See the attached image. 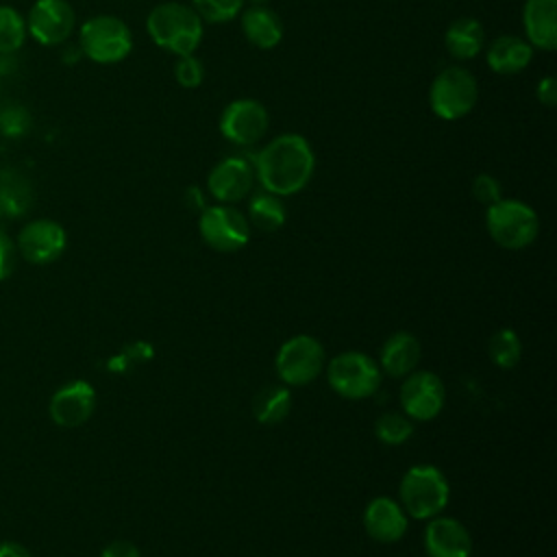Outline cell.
Returning a JSON list of instances; mask_svg holds the SVG:
<instances>
[{"instance_id":"6da1fadb","label":"cell","mask_w":557,"mask_h":557,"mask_svg":"<svg viewBox=\"0 0 557 557\" xmlns=\"http://www.w3.org/2000/svg\"><path fill=\"white\" fill-rule=\"evenodd\" d=\"M252 170L265 191L285 198L309 185L315 170V154L302 135L283 133L257 152Z\"/></svg>"},{"instance_id":"7a4b0ae2","label":"cell","mask_w":557,"mask_h":557,"mask_svg":"<svg viewBox=\"0 0 557 557\" xmlns=\"http://www.w3.org/2000/svg\"><path fill=\"white\" fill-rule=\"evenodd\" d=\"M146 30L150 39L176 54H191L202 41V17L194 11V7L183 2H161L146 17Z\"/></svg>"},{"instance_id":"3957f363","label":"cell","mask_w":557,"mask_h":557,"mask_svg":"<svg viewBox=\"0 0 557 557\" xmlns=\"http://www.w3.org/2000/svg\"><path fill=\"white\" fill-rule=\"evenodd\" d=\"M450 498L444 472L431 463L411 466L398 485V503L409 518L431 520L440 516Z\"/></svg>"},{"instance_id":"277c9868","label":"cell","mask_w":557,"mask_h":557,"mask_svg":"<svg viewBox=\"0 0 557 557\" xmlns=\"http://www.w3.org/2000/svg\"><path fill=\"white\" fill-rule=\"evenodd\" d=\"M490 237L505 250L531 246L540 233V218L533 207L516 198H500L485 211Z\"/></svg>"},{"instance_id":"5b68a950","label":"cell","mask_w":557,"mask_h":557,"mask_svg":"<svg viewBox=\"0 0 557 557\" xmlns=\"http://www.w3.org/2000/svg\"><path fill=\"white\" fill-rule=\"evenodd\" d=\"M78 48L94 63H117L133 50V33L117 15H94L78 28Z\"/></svg>"},{"instance_id":"8992f818","label":"cell","mask_w":557,"mask_h":557,"mask_svg":"<svg viewBox=\"0 0 557 557\" xmlns=\"http://www.w3.org/2000/svg\"><path fill=\"white\" fill-rule=\"evenodd\" d=\"M383 372L379 361L361 350H344L326 366V381L331 389L348 400H363L379 392Z\"/></svg>"},{"instance_id":"52a82bcc","label":"cell","mask_w":557,"mask_h":557,"mask_svg":"<svg viewBox=\"0 0 557 557\" xmlns=\"http://www.w3.org/2000/svg\"><path fill=\"white\" fill-rule=\"evenodd\" d=\"M479 100V85L470 70L461 65L444 67L429 87V107L442 120L468 115Z\"/></svg>"},{"instance_id":"ba28073f","label":"cell","mask_w":557,"mask_h":557,"mask_svg":"<svg viewBox=\"0 0 557 557\" xmlns=\"http://www.w3.org/2000/svg\"><path fill=\"white\" fill-rule=\"evenodd\" d=\"M324 361L326 352L320 339L307 333H298L281 344L274 357V370L287 387H302L320 376Z\"/></svg>"},{"instance_id":"9c48e42d","label":"cell","mask_w":557,"mask_h":557,"mask_svg":"<svg viewBox=\"0 0 557 557\" xmlns=\"http://www.w3.org/2000/svg\"><path fill=\"white\" fill-rule=\"evenodd\" d=\"M198 231L202 242L218 252H237L250 239V224L244 211L233 205H211L200 211Z\"/></svg>"},{"instance_id":"30bf717a","label":"cell","mask_w":557,"mask_h":557,"mask_svg":"<svg viewBox=\"0 0 557 557\" xmlns=\"http://www.w3.org/2000/svg\"><path fill=\"white\" fill-rule=\"evenodd\" d=\"M398 398L405 416L418 422H429L444 409L446 387L435 372L413 370L403 379Z\"/></svg>"},{"instance_id":"8fae6325","label":"cell","mask_w":557,"mask_h":557,"mask_svg":"<svg viewBox=\"0 0 557 557\" xmlns=\"http://www.w3.org/2000/svg\"><path fill=\"white\" fill-rule=\"evenodd\" d=\"M24 20L28 35L41 46L67 41L76 26V13L67 0H35Z\"/></svg>"},{"instance_id":"7c38bea8","label":"cell","mask_w":557,"mask_h":557,"mask_svg":"<svg viewBox=\"0 0 557 557\" xmlns=\"http://www.w3.org/2000/svg\"><path fill=\"white\" fill-rule=\"evenodd\" d=\"M270 124L268 109L255 98H237L228 102L220 115V133L237 146L257 144Z\"/></svg>"},{"instance_id":"4fadbf2b","label":"cell","mask_w":557,"mask_h":557,"mask_svg":"<svg viewBox=\"0 0 557 557\" xmlns=\"http://www.w3.org/2000/svg\"><path fill=\"white\" fill-rule=\"evenodd\" d=\"M17 252L33 265H46L57 261L65 246H67V233L65 228L50 218L30 220L20 228L17 235Z\"/></svg>"},{"instance_id":"5bb4252c","label":"cell","mask_w":557,"mask_h":557,"mask_svg":"<svg viewBox=\"0 0 557 557\" xmlns=\"http://www.w3.org/2000/svg\"><path fill=\"white\" fill-rule=\"evenodd\" d=\"M96 409V389L87 381H70L61 385L48 405L50 418L61 429H76L85 424Z\"/></svg>"},{"instance_id":"9a60e30c","label":"cell","mask_w":557,"mask_h":557,"mask_svg":"<svg viewBox=\"0 0 557 557\" xmlns=\"http://www.w3.org/2000/svg\"><path fill=\"white\" fill-rule=\"evenodd\" d=\"M252 183L255 170L250 161L242 157H226L218 161L207 176L209 194L222 205H235L244 200L252 191Z\"/></svg>"},{"instance_id":"2e32d148","label":"cell","mask_w":557,"mask_h":557,"mask_svg":"<svg viewBox=\"0 0 557 557\" xmlns=\"http://www.w3.org/2000/svg\"><path fill=\"white\" fill-rule=\"evenodd\" d=\"M409 516L392 496H374L363 509L366 533L379 544H394L407 533Z\"/></svg>"},{"instance_id":"e0dca14e","label":"cell","mask_w":557,"mask_h":557,"mask_svg":"<svg viewBox=\"0 0 557 557\" xmlns=\"http://www.w3.org/2000/svg\"><path fill=\"white\" fill-rule=\"evenodd\" d=\"M424 550L429 557H470V531L457 518L435 516L424 529Z\"/></svg>"},{"instance_id":"ac0fdd59","label":"cell","mask_w":557,"mask_h":557,"mask_svg":"<svg viewBox=\"0 0 557 557\" xmlns=\"http://www.w3.org/2000/svg\"><path fill=\"white\" fill-rule=\"evenodd\" d=\"M420 355L422 346L418 337L409 331H396L381 346L379 368L392 379H405L409 372L418 368Z\"/></svg>"},{"instance_id":"d6986e66","label":"cell","mask_w":557,"mask_h":557,"mask_svg":"<svg viewBox=\"0 0 557 557\" xmlns=\"http://www.w3.org/2000/svg\"><path fill=\"white\" fill-rule=\"evenodd\" d=\"M527 41L550 52L557 48V0H527L522 9Z\"/></svg>"},{"instance_id":"ffe728a7","label":"cell","mask_w":557,"mask_h":557,"mask_svg":"<svg viewBox=\"0 0 557 557\" xmlns=\"http://www.w3.org/2000/svg\"><path fill=\"white\" fill-rule=\"evenodd\" d=\"M533 59V46L518 35H500L487 48V65L496 74H520Z\"/></svg>"},{"instance_id":"44dd1931","label":"cell","mask_w":557,"mask_h":557,"mask_svg":"<svg viewBox=\"0 0 557 557\" xmlns=\"http://www.w3.org/2000/svg\"><path fill=\"white\" fill-rule=\"evenodd\" d=\"M242 30L246 39L261 50H270L283 39V22L268 4H250L242 13Z\"/></svg>"},{"instance_id":"7402d4cb","label":"cell","mask_w":557,"mask_h":557,"mask_svg":"<svg viewBox=\"0 0 557 557\" xmlns=\"http://www.w3.org/2000/svg\"><path fill=\"white\" fill-rule=\"evenodd\" d=\"M444 46L455 59H474L485 48V28L474 17H457L446 28Z\"/></svg>"},{"instance_id":"603a6c76","label":"cell","mask_w":557,"mask_h":557,"mask_svg":"<svg viewBox=\"0 0 557 557\" xmlns=\"http://www.w3.org/2000/svg\"><path fill=\"white\" fill-rule=\"evenodd\" d=\"M33 185L17 168L0 170V209L7 218H22L30 211Z\"/></svg>"},{"instance_id":"cb8c5ba5","label":"cell","mask_w":557,"mask_h":557,"mask_svg":"<svg viewBox=\"0 0 557 557\" xmlns=\"http://www.w3.org/2000/svg\"><path fill=\"white\" fill-rule=\"evenodd\" d=\"M248 224L255 226L261 233H274L283 228L287 220V209L281 196L270 194V191H257L248 200V211H246Z\"/></svg>"},{"instance_id":"d4e9b609","label":"cell","mask_w":557,"mask_h":557,"mask_svg":"<svg viewBox=\"0 0 557 557\" xmlns=\"http://www.w3.org/2000/svg\"><path fill=\"white\" fill-rule=\"evenodd\" d=\"M292 411V392L287 385H265L252 398V416L263 426L281 424Z\"/></svg>"},{"instance_id":"484cf974","label":"cell","mask_w":557,"mask_h":557,"mask_svg":"<svg viewBox=\"0 0 557 557\" xmlns=\"http://www.w3.org/2000/svg\"><path fill=\"white\" fill-rule=\"evenodd\" d=\"M487 355L500 370H511L522 359V342L513 329H498L487 342Z\"/></svg>"},{"instance_id":"4316f807","label":"cell","mask_w":557,"mask_h":557,"mask_svg":"<svg viewBox=\"0 0 557 557\" xmlns=\"http://www.w3.org/2000/svg\"><path fill=\"white\" fill-rule=\"evenodd\" d=\"M374 435L385 446H403L413 435V420L403 411H385L374 422Z\"/></svg>"},{"instance_id":"83f0119b","label":"cell","mask_w":557,"mask_h":557,"mask_svg":"<svg viewBox=\"0 0 557 557\" xmlns=\"http://www.w3.org/2000/svg\"><path fill=\"white\" fill-rule=\"evenodd\" d=\"M26 20L9 4H0V54L17 52L26 41Z\"/></svg>"},{"instance_id":"f1b7e54d","label":"cell","mask_w":557,"mask_h":557,"mask_svg":"<svg viewBox=\"0 0 557 557\" xmlns=\"http://www.w3.org/2000/svg\"><path fill=\"white\" fill-rule=\"evenodd\" d=\"M191 2H194V11L202 20L211 24H222L237 17L246 0H191Z\"/></svg>"},{"instance_id":"f546056e","label":"cell","mask_w":557,"mask_h":557,"mask_svg":"<svg viewBox=\"0 0 557 557\" xmlns=\"http://www.w3.org/2000/svg\"><path fill=\"white\" fill-rule=\"evenodd\" d=\"M174 78H176V83L181 87L196 89L205 81V65H202V61L194 52L178 57V61L174 65Z\"/></svg>"},{"instance_id":"4dcf8cb0","label":"cell","mask_w":557,"mask_h":557,"mask_svg":"<svg viewBox=\"0 0 557 557\" xmlns=\"http://www.w3.org/2000/svg\"><path fill=\"white\" fill-rule=\"evenodd\" d=\"M472 194H474V198H476L481 205H485V207H490V205H494V202H498V200L503 198V194H500V183H498V178H494L492 174H479V176L472 181Z\"/></svg>"},{"instance_id":"1f68e13d","label":"cell","mask_w":557,"mask_h":557,"mask_svg":"<svg viewBox=\"0 0 557 557\" xmlns=\"http://www.w3.org/2000/svg\"><path fill=\"white\" fill-rule=\"evenodd\" d=\"M15 263H17V246L4 231H0V281L13 274Z\"/></svg>"},{"instance_id":"d6a6232c","label":"cell","mask_w":557,"mask_h":557,"mask_svg":"<svg viewBox=\"0 0 557 557\" xmlns=\"http://www.w3.org/2000/svg\"><path fill=\"white\" fill-rule=\"evenodd\" d=\"M100 557H141V553L133 542L115 540L100 550Z\"/></svg>"},{"instance_id":"836d02e7","label":"cell","mask_w":557,"mask_h":557,"mask_svg":"<svg viewBox=\"0 0 557 557\" xmlns=\"http://www.w3.org/2000/svg\"><path fill=\"white\" fill-rule=\"evenodd\" d=\"M535 96L537 100L544 104V107H555L557 102V81L553 76H546L537 83V89H535Z\"/></svg>"},{"instance_id":"e575fe53","label":"cell","mask_w":557,"mask_h":557,"mask_svg":"<svg viewBox=\"0 0 557 557\" xmlns=\"http://www.w3.org/2000/svg\"><path fill=\"white\" fill-rule=\"evenodd\" d=\"M0 557H33V555L26 550V546H22L17 542H2Z\"/></svg>"},{"instance_id":"d590c367","label":"cell","mask_w":557,"mask_h":557,"mask_svg":"<svg viewBox=\"0 0 557 557\" xmlns=\"http://www.w3.org/2000/svg\"><path fill=\"white\" fill-rule=\"evenodd\" d=\"M246 2H250V4H268L270 0H246Z\"/></svg>"},{"instance_id":"8d00e7d4","label":"cell","mask_w":557,"mask_h":557,"mask_svg":"<svg viewBox=\"0 0 557 557\" xmlns=\"http://www.w3.org/2000/svg\"><path fill=\"white\" fill-rule=\"evenodd\" d=\"M2 218H4V213H2V209H0V222H2Z\"/></svg>"}]
</instances>
